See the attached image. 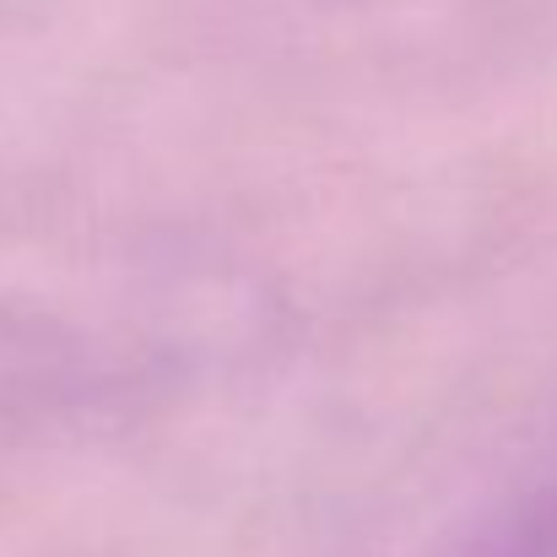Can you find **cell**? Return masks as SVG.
<instances>
[{"instance_id": "1", "label": "cell", "mask_w": 557, "mask_h": 557, "mask_svg": "<svg viewBox=\"0 0 557 557\" xmlns=\"http://www.w3.org/2000/svg\"><path fill=\"white\" fill-rule=\"evenodd\" d=\"M76 379H82V352L71 336L0 314V417L38 411L60 400Z\"/></svg>"}]
</instances>
